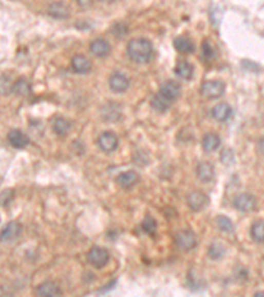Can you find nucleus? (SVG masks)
Returning <instances> with one entry per match:
<instances>
[{"instance_id":"nucleus-1","label":"nucleus","mask_w":264,"mask_h":297,"mask_svg":"<svg viewBox=\"0 0 264 297\" xmlns=\"http://www.w3.org/2000/svg\"><path fill=\"white\" fill-rule=\"evenodd\" d=\"M127 54L132 61L138 64H145L154 56L152 43L147 38H132L127 45Z\"/></svg>"},{"instance_id":"nucleus-2","label":"nucleus","mask_w":264,"mask_h":297,"mask_svg":"<svg viewBox=\"0 0 264 297\" xmlns=\"http://www.w3.org/2000/svg\"><path fill=\"white\" fill-rule=\"evenodd\" d=\"M226 91V86L222 81L218 80H210L203 82L202 86H201V94H202L205 98L209 99H217L221 98L222 95Z\"/></svg>"},{"instance_id":"nucleus-3","label":"nucleus","mask_w":264,"mask_h":297,"mask_svg":"<svg viewBox=\"0 0 264 297\" xmlns=\"http://www.w3.org/2000/svg\"><path fill=\"white\" fill-rule=\"evenodd\" d=\"M175 243L180 250L191 251L197 246V236L191 230H182L175 235Z\"/></svg>"},{"instance_id":"nucleus-4","label":"nucleus","mask_w":264,"mask_h":297,"mask_svg":"<svg viewBox=\"0 0 264 297\" xmlns=\"http://www.w3.org/2000/svg\"><path fill=\"white\" fill-rule=\"evenodd\" d=\"M87 260L92 267L96 268H102L108 263L110 260V254L108 251L103 247H92L87 254Z\"/></svg>"},{"instance_id":"nucleus-5","label":"nucleus","mask_w":264,"mask_h":297,"mask_svg":"<svg viewBox=\"0 0 264 297\" xmlns=\"http://www.w3.org/2000/svg\"><path fill=\"white\" fill-rule=\"evenodd\" d=\"M159 94L163 96L165 101H168L169 103H172L173 101H176V99L180 96V94H181V86H180V84L176 82V81H166V82H164V84L161 85V87H160Z\"/></svg>"},{"instance_id":"nucleus-6","label":"nucleus","mask_w":264,"mask_h":297,"mask_svg":"<svg viewBox=\"0 0 264 297\" xmlns=\"http://www.w3.org/2000/svg\"><path fill=\"white\" fill-rule=\"evenodd\" d=\"M256 198L250 193H242V194L237 195L234 198V208L238 209L239 211L247 213V211H252L256 208Z\"/></svg>"},{"instance_id":"nucleus-7","label":"nucleus","mask_w":264,"mask_h":297,"mask_svg":"<svg viewBox=\"0 0 264 297\" xmlns=\"http://www.w3.org/2000/svg\"><path fill=\"white\" fill-rule=\"evenodd\" d=\"M98 146L103 152L110 153V152H114L115 149L118 148V146H119V139H118V136L114 132L107 131V132H103L101 136L98 137Z\"/></svg>"},{"instance_id":"nucleus-8","label":"nucleus","mask_w":264,"mask_h":297,"mask_svg":"<svg viewBox=\"0 0 264 297\" xmlns=\"http://www.w3.org/2000/svg\"><path fill=\"white\" fill-rule=\"evenodd\" d=\"M208 201H209V198L205 193H202L201 190H196V192H192L191 194L187 195L186 202L187 206L192 209L193 211H200L205 208L206 205H208Z\"/></svg>"},{"instance_id":"nucleus-9","label":"nucleus","mask_w":264,"mask_h":297,"mask_svg":"<svg viewBox=\"0 0 264 297\" xmlns=\"http://www.w3.org/2000/svg\"><path fill=\"white\" fill-rule=\"evenodd\" d=\"M62 292L61 288L59 287V284L52 280H48V282L41 283L39 287H37V297H61Z\"/></svg>"},{"instance_id":"nucleus-10","label":"nucleus","mask_w":264,"mask_h":297,"mask_svg":"<svg viewBox=\"0 0 264 297\" xmlns=\"http://www.w3.org/2000/svg\"><path fill=\"white\" fill-rule=\"evenodd\" d=\"M108 85H110V89L114 93H124L129 87V81L122 73H114L108 80Z\"/></svg>"},{"instance_id":"nucleus-11","label":"nucleus","mask_w":264,"mask_h":297,"mask_svg":"<svg viewBox=\"0 0 264 297\" xmlns=\"http://www.w3.org/2000/svg\"><path fill=\"white\" fill-rule=\"evenodd\" d=\"M8 142L9 144L13 147V148H17V149H22V148H25V147L29 144V137L25 135L24 132H22L20 130H12L9 131L8 133Z\"/></svg>"},{"instance_id":"nucleus-12","label":"nucleus","mask_w":264,"mask_h":297,"mask_svg":"<svg viewBox=\"0 0 264 297\" xmlns=\"http://www.w3.org/2000/svg\"><path fill=\"white\" fill-rule=\"evenodd\" d=\"M90 52L96 57L105 58V57H107L108 54H110L111 47L110 44L106 40H103V38H97V40H94L90 44Z\"/></svg>"},{"instance_id":"nucleus-13","label":"nucleus","mask_w":264,"mask_h":297,"mask_svg":"<svg viewBox=\"0 0 264 297\" xmlns=\"http://www.w3.org/2000/svg\"><path fill=\"white\" fill-rule=\"evenodd\" d=\"M233 115V109L230 107V105L228 103H218L215 105L212 110V116L217 122H226L231 118Z\"/></svg>"},{"instance_id":"nucleus-14","label":"nucleus","mask_w":264,"mask_h":297,"mask_svg":"<svg viewBox=\"0 0 264 297\" xmlns=\"http://www.w3.org/2000/svg\"><path fill=\"white\" fill-rule=\"evenodd\" d=\"M20 232H22L20 223L12 221V222H9L8 225L0 231V241L2 242L13 241V239L17 238V236L20 235Z\"/></svg>"},{"instance_id":"nucleus-15","label":"nucleus","mask_w":264,"mask_h":297,"mask_svg":"<svg viewBox=\"0 0 264 297\" xmlns=\"http://www.w3.org/2000/svg\"><path fill=\"white\" fill-rule=\"evenodd\" d=\"M197 176L202 183H210L214 179V167L208 161L200 163L197 167Z\"/></svg>"},{"instance_id":"nucleus-16","label":"nucleus","mask_w":264,"mask_h":297,"mask_svg":"<svg viewBox=\"0 0 264 297\" xmlns=\"http://www.w3.org/2000/svg\"><path fill=\"white\" fill-rule=\"evenodd\" d=\"M71 68L76 73H80V74H85L87 71H90L91 69V61H90L87 57L85 56H74L71 60Z\"/></svg>"},{"instance_id":"nucleus-17","label":"nucleus","mask_w":264,"mask_h":297,"mask_svg":"<svg viewBox=\"0 0 264 297\" xmlns=\"http://www.w3.org/2000/svg\"><path fill=\"white\" fill-rule=\"evenodd\" d=\"M118 185L122 186L124 189L132 188L139 181V174L134 170H127V172H123L120 173L117 179Z\"/></svg>"},{"instance_id":"nucleus-18","label":"nucleus","mask_w":264,"mask_h":297,"mask_svg":"<svg viewBox=\"0 0 264 297\" xmlns=\"http://www.w3.org/2000/svg\"><path fill=\"white\" fill-rule=\"evenodd\" d=\"M173 45H175L176 49L178 50L180 53H192L194 52V43L186 36H178L173 40Z\"/></svg>"},{"instance_id":"nucleus-19","label":"nucleus","mask_w":264,"mask_h":297,"mask_svg":"<svg viewBox=\"0 0 264 297\" xmlns=\"http://www.w3.org/2000/svg\"><path fill=\"white\" fill-rule=\"evenodd\" d=\"M52 128L59 136H64V135H66L70 131L71 123L68 119L62 118V116H57V118L53 119Z\"/></svg>"},{"instance_id":"nucleus-20","label":"nucleus","mask_w":264,"mask_h":297,"mask_svg":"<svg viewBox=\"0 0 264 297\" xmlns=\"http://www.w3.org/2000/svg\"><path fill=\"white\" fill-rule=\"evenodd\" d=\"M175 71H176V74H177L178 77L182 78V80H185V81H187V80H191V78L193 77L194 68H193V65H192L191 62L180 61L177 64V65H176Z\"/></svg>"},{"instance_id":"nucleus-21","label":"nucleus","mask_w":264,"mask_h":297,"mask_svg":"<svg viewBox=\"0 0 264 297\" xmlns=\"http://www.w3.org/2000/svg\"><path fill=\"white\" fill-rule=\"evenodd\" d=\"M221 146V137L217 133H206L202 139V147L206 152H214Z\"/></svg>"},{"instance_id":"nucleus-22","label":"nucleus","mask_w":264,"mask_h":297,"mask_svg":"<svg viewBox=\"0 0 264 297\" xmlns=\"http://www.w3.org/2000/svg\"><path fill=\"white\" fill-rule=\"evenodd\" d=\"M49 15L55 19H66L70 12L69 8L62 3H53L49 6Z\"/></svg>"},{"instance_id":"nucleus-23","label":"nucleus","mask_w":264,"mask_h":297,"mask_svg":"<svg viewBox=\"0 0 264 297\" xmlns=\"http://www.w3.org/2000/svg\"><path fill=\"white\" fill-rule=\"evenodd\" d=\"M250 235L256 243H264V221H256L252 223Z\"/></svg>"},{"instance_id":"nucleus-24","label":"nucleus","mask_w":264,"mask_h":297,"mask_svg":"<svg viewBox=\"0 0 264 297\" xmlns=\"http://www.w3.org/2000/svg\"><path fill=\"white\" fill-rule=\"evenodd\" d=\"M12 91L16 94V95L25 96L31 93V85H29V82H28L27 80H24V78H20V80L16 81L15 84H13Z\"/></svg>"},{"instance_id":"nucleus-25","label":"nucleus","mask_w":264,"mask_h":297,"mask_svg":"<svg viewBox=\"0 0 264 297\" xmlns=\"http://www.w3.org/2000/svg\"><path fill=\"white\" fill-rule=\"evenodd\" d=\"M224 254H226V247H224L223 243H212V246L208 250V255L213 260L222 259Z\"/></svg>"},{"instance_id":"nucleus-26","label":"nucleus","mask_w":264,"mask_h":297,"mask_svg":"<svg viewBox=\"0 0 264 297\" xmlns=\"http://www.w3.org/2000/svg\"><path fill=\"white\" fill-rule=\"evenodd\" d=\"M150 105H152L154 110H156L157 112H165L166 110L169 109L171 103H169L168 101H165V99L160 95V94H156V95L152 98V102H150Z\"/></svg>"},{"instance_id":"nucleus-27","label":"nucleus","mask_w":264,"mask_h":297,"mask_svg":"<svg viewBox=\"0 0 264 297\" xmlns=\"http://www.w3.org/2000/svg\"><path fill=\"white\" fill-rule=\"evenodd\" d=\"M215 223H217V226L219 227V230L224 232H231L234 230V225L231 222L230 218L224 217V215H218V217L215 218Z\"/></svg>"},{"instance_id":"nucleus-28","label":"nucleus","mask_w":264,"mask_h":297,"mask_svg":"<svg viewBox=\"0 0 264 297\" xmlns=\"http://www.w3.org/2000/svg\"><path fill=\"white\" fill-rule=\"evenodd\" d=\"M141 227H143V230H144L147 234H149V235H154L155 232H156L157 223H156V221L154 220V218L149 217V215H147V217L144 218V221H143V223H141Z\"/></svg>"},{"instance_id":"nucleus-29","label":"nucleus","mask_w":264,"mask_h":297,"mask_svg":"<svg viewBox=\"0 0 264 297\" xmlns=\"http://www.w3.org/2000/svg\"><path fill=\"white\" fill-rule=\"evenodd\" d=\"M13 90V84L11 78L7 75H0V94H9Z\"/></svg>"},{"instance_id":"nucleus-30","label":"nucleus","mask_w":264,"mask_h":297,"mask_svg":"<svg viewBox=\"0 0 264 297\" xmlns=\"http://www.w3.org/2000/svg\"><path fill=\"white\" fill-rule=\"evenodd\" d=\"M202 53L203 57L206 60H213L217 56V52H215V48L213 45V43L210 40H205L202 44Z\"/></svg>"},{"instance_id":"nucleus-31","label":"nucleus","mask_w":264,"mask_h":297,"mask_svg":"<svg viewBox=\"0 0 264 297\" xmlns=\"http://www.w3.org/2000/svg\"><path fill=\"white\" fill-rule=\"evenodd\" d=\"M111 32L114 34L115 37L118 38H123L127 33H128V28L124 23H117V24L112 25L111 28Z\"/></svg>"},{"instance_id":"nucleus-32","label":"nucleus","mask_w":264,"mask_h":297,"mask_svg":"<svg viewBox=\"0 0 264 297\" xmlns=\"http://www.w3.org/2000/svg\"><path fill=\"white\" fill-rule=\"evenodd\" d=\"M259 151L264 155V137H261L260 142H259Z\"/></svg>"},{"instance_id":"nucleus-33","label":"nucleus","mask_w":264,"mask_h":297,"mask_svg":"<svg viewBox=\"0 0 264 297\" xmlns=\"http://www.w3.org/2000/svg\"><path fill=\"white\" fill-rule=\"evenodd\" d=\"M254 297H264V292H256Z\"/></svg>"}]
</instances>
